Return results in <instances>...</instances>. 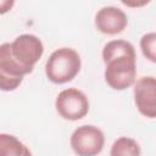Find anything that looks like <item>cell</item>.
Here are the masks:
<instances>
[{
    "instance_id": "obj_1",
    "label": "cell",
    "mask_w": 156,
    "mask_h": 156,
    "mask_svg": "<svg viewBox=\"0 0 156 156\" xmlns=\"http://www.w3.org/2000/svg\"><path fill=\"white\" fill-rule=\"evenodd\" d=\"M82 61L79 54L72 48L56 49L45 63V74L54 84L71 82L79 73Z\"/></svg>"
},
{
    "instance_id": "obj_2",
    "label": "cell",
    "mask_w": 156,
    "mask_h": 156,
    "mask_svg": "<svg viewBox=\"0 0 156 156\" xmlns=\"http://www.w3.org/2000/svg\"><path fill=\"white\" fill-rule=\"evenodd\" d=\"M105 82L113 90H126L135 83L136 55L122 54L105 62Z\"/></svg>"
},
{
    "instance_id": "obj_3",
    "label": "cell",
    "mask_w": 156,
    "mask_h": 156,
    "mask_svg": "<svg viewBox=\"0 0 156 156\" xmlns=\"http://www.w3.org/2000/svg\"><path fill=\"white\" fill-rule=\"evenodd\" d=\"M57 113L67 121H78L89 112V100L87 95L77 88H67L58 93L55 100Z\"/></svg>"
},
{
    "instance_id": "obj_4",
    "label": "cell",
    "mask_w": 156,
    "mask_h": 156,
    "mask_svg": "<svg viewBox=\"0 0 156 156\" xmlns=\"http://www.w3.org/2000/svg\"><path fill=\"white\" fill-rule=\"evenodd\" d=\"M69 144L78 156H94L102 151L105 135L100 128L93 124H84L73 130Z\"/></svg>"
},
{
    "instance_id": "obj_5",
    "label": "cell",
    "mask_w": 156,
    "mask_h": 156,
    "mask_svg": "<svg viewBox=\"0 0 156 156\" xmlns=\"http://www.w3.org/2000/svg\"><path fill=\"white\" fill-rule=\"evenodd\" d=\"M10 51L12 57L32 73L44 54V45L34 34H21L10 43Z\"/></svg>"
},
{
    "instance_id": "obj_6",
    "label": "cell",
    "mask_w": 156,
    "mask_h": 156,
    "mask_svg": "<svg viewBox=\"0 0 156 156\" xmlns=\"http://www.w3.org/2000/svg\"><path fill=\"white\" fill-rule=\"evenodd\" d=\"M133 95L140 115L156 118V78L152 76L139 78L134 84Z\"/></svg>"
},
{
    "instance_id": "obj_7",
    "label": "cell",
    "mask_w": 156,
    "mask_h": 156,
    "mask_svg": "<svg viewBox=\"0 0 156 156\" xmlns=\"http://www.w3.org/2000/svg\"><path fill=\"white\" fill-rule=\"evenodd\" d=\"M127 24V15L116 6H104L95 15L96 29L107 35H116L123 32Z\"/></svg>"
},
{
    "instance_id": "obj_8",
    "label": "cell",
    "mask_w": 156,
    "mask_h": 156,
    "mask_svg": "<svg viewBox=\"0 0 156 156\" xmlns=\"http://www.w3.org/2000/svg\"><path fill=\"white\" fill-rule=\"evenodd\" d=\"M30 72L21 66L11 55L10 43H4L0 46V74L12 77H24Z\"/></svg>"
},
{
    "instance_id": "obj_9",
    "label": "cell",
    "mask_w": 156,
    "mask_h": 156,
    "mask_svg": "<svg viewBox=\"0 0 156 156\" xmlns=\"http://www.w3.org/2000/svg\"><path fill=\"white\" fill-rule=\"evenodd\" d=\"M0 155L2 156H9V155L28 156L30 155V151L15 135L1 133L0 134Z\"/></svg>"
},
{
    "instance_id": "obj_10",
    "label": "cell",
    "mask_w": 156,
    "mask_h": 156,
    "mask_svg": "<svg viewBox=\"0 0 156 156\" xmlns=\"http://www.w3.org/2000/svg\"><path fill=\"white\" fill-rule=\"evenodd\" d=\"M141 154V149L139 144L128 136H121L111 146L110 155L111 156H139Z\"/></svg>"
},
{
    "instance_id": "obj_11",
    "label": "cell",
    "mask_w": 156,
    "mask_h": 156,
    "mask_svg": "<svg viewBox=\"0 0 156 156\" xmlns=\"http://www.w3.org/2000/svg\"><path fill=\"white\" fill-rule=\"evenodd\" d=\"M122 54H135L134 46L127 40H122V39L110 40L105 44L102 49V60L104 62H106L111 57Z\"/></svg>"
},
{
    "instance_id": "obj_12",
    "label": "cell",
    "mask_w": 156,
    "mask_h": 156,
    "mask_svg": "<svg viewBox=\"0 0 156 156\" xmlns=\"http://www.w3.org/2000/svg\"><path fill=\"white\" fill-rule=\"evenodd\" d=\"M140 49L145 58L156 63V32H150L140 38Z\"/></svg>"
},
{
    "instance_id": "obj_13",
    "label": "cell",
    "mask_w": 156,
    "mask_h": 156,
    "mask_svg": "<svg viewBox=\"0 0 156 156\" xmlns=\"http://www.w3.org/2000/svg\"><path fill=\"white\" fill-rule=\"evenodd\" d=\"M23 82V77H12L0 74V89L2 91H12L17 89Z\"/></svg>"
},
{
    "instance_id": "obj_14",
    "label": "cell",
    "mask_w": 156,
    "mask_h": 156,
    "mask_svg": "<svg viewBox=\"0 0 156 156\" xmlns=\"http://www.w3.org/2000/svg\"><path fill=\"white\" fill-rule=\"evenodd\" d=\"M151 0H121V2L130 9H138V7H143L145 5H147Z\"/></svg>"
},
{
    "instance_id": "obj_15",
    "label": "cell",
    "mask_w": 156,
    "mask_h": 156,
    "mask_svg": "<svg viewBox=\"0 0 156 156\" xmlns=\"http://www.w3.org/2000/svg\"><path fill=\"white\" fill-rule=\"evenodd\" d=\"M15 5V0H0V13L5 15L6 12L11 11Z\"/></svg>"
}]
</instances>
